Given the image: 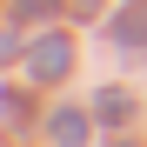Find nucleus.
Returning a JSON list of instances; mask_svg holds the SVG:
<instances>
[{
    "mask_svg": "<svg viewBox=\"0 0 147 147\" xmlns=\"http://www.w3.org/2000/svg\"><path fill=\"white\" fill-rule=\"evenodd\" d=\"M34 74H40V80H54V74H67V40H60V34H47V40L34 47Z\"/></svg>",
    "mask_w": 147,
    "mask_h": 147,
    "instance_id": "f257e3e1",
    "label": "nucleus"
},
{
    "mask_svg": "<svg viewBox=\"0 0 147 147\" xmlns=\"http://www.w3.org/2000/svg\"><path fill=\"white\" fill-rule=\"evenodd\" d=\"M54 140H60V147H80V140H87V120H80V114H60V120H54Z\"/></svg>",
    "mask_w": 147,
    "mask_h": 147,
    "instance_id": "f03ea898",
    "label": "nucleus"
},
{
    "mask_svg": "<svg viewBox=\"0 0 147 147\" xmlns=\"http://www.w3.org/2000/svg\"><path fill=\"white\" fill-rule=\"evenodd\" d=\"M120 40H147V13H120Z\"/></svg>",
    "mask_w": 147,
    "mask_h": 147,
    "instance_id": "7ed1b4c3",
    "label": "nucleus"
},
{
    "mask_svg": "<svg viewBox=\"0 0 147 147\" xmlns=\"http://www.w3.org/2000/svg\"><path fill=\"white\" fill-rule=\"evenodd\" d=\"M20 13H54V0H20Z\"/></svg>",
    "mask_w": 147,
    "mask_h": 147,
    "instance_id": "20e7f679",
    "label": "nucleus"
}]
</instances>
